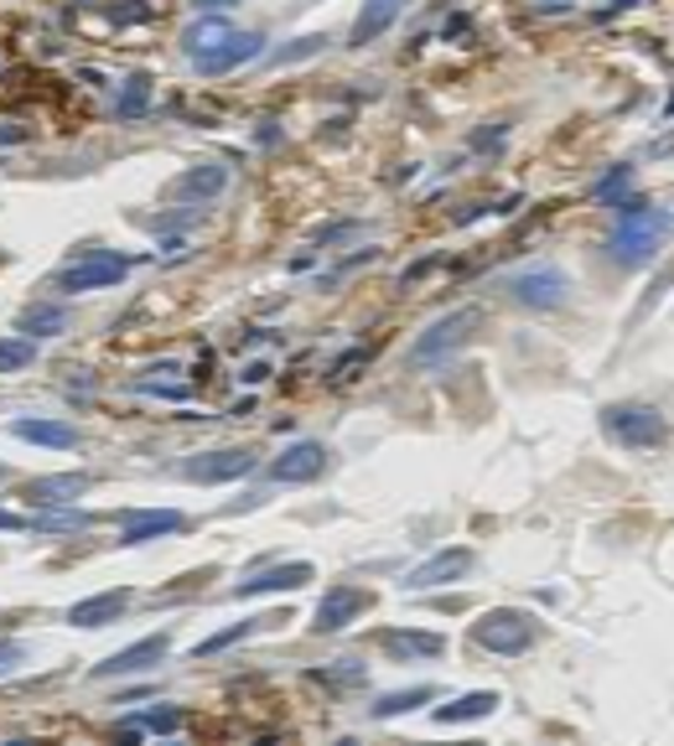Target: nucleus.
<instances>
[{
	"label": "nucleus",
	"mask_w": 674,
	"mask_h": 746,
	"mask_svg": "<svg viewBox=\"0 0 674 746\" xmlns=\"http://www.w3.org/2000/svg\"><path fill=\"white\" fill-rule=\"evenodd\" d=\"M119 119H136V115H146L151 109V73H130L125 79V94H119Z\"/></svg>",
	"instance_id": "27"
},
{
	"label": "nucleus",
	"mask_w": 674,
	"mask_h": 746,
	"mask_svg": "<svg viewBox=\"0 0 674 746\" xmlns=\"http://www.w3.org/2000/svg\"><path fill=\"white\" fill-rule=\"evenodd\" d=\"M11 435L26 441V446H47V452H73V446L83 441L79 426L53 420V415H21V420H11Z\"/></svg>",
	"instance_id": "17"
},
{
	"label": "nucleus",
	"mask_w": 674,
	"mask_h": 746,
	"mask_svg": "<svg viewBox=\"0 0 674 746\" xmlns=\"http://www.w3.org/2000/svg\"><path fill=\"white\" fill-rule=\"evenodd\" d=\"M477 566V555L467 545H446L437 550L431 560H420L410 575H405V591H441V586H456V581H467Z\"/></svg>",
	"instance_id": "10"
},
{
	"label": "nucleus",
	"mask_w": 674,
	"mask_h": 746,
	"mask_svg": "<svg viewBox=\"0 0 674 746\" xmlns=\"http://www.w3.org/2000/svg\"><path fill=\"white\" fill-rule=\"evenodd\" d=\"M503 291L524 312H560L571 301V276L560 265H524V270H514L503 280Z\"/></svg>",
	"instance_id": "6"
},
{
	"label": "nucleus",
	"mask_w": 674,
	"mask_h": 746,
	"mask_svg": "<svg viewBox=\"0 0 674 746\" xmlns=\"http://www.w3.org/2000/svg\"><path fill=\"white\" fill-rule=\"evenodd\" d=\"M259 456L249 452V446H223V452H198L187 456L177 467V477H187V482H198V488H219V482H239V477H249L255 471Z\"/></svg>",
	"instance_id": "7"
},
{
	"label": "nucleus",
	"mask_w": 674,
	"mask_h": 746,
	"mask_svg": "<svg viewBox=\"0 0 674 746\" xmlns=\"http://www.w3.org/2000/svg\"><path fill=\"white\" fill-rule=\"evenodd\" d=\"M628 182H634V166H613V172H607L602 182H592V197H602V202H613V197L623 193Z\"/></svg>",
	"instance_id": "31"
},
{
	"label": "nucleus",
	"mask_w": 674,
	"mask_h": 746,
	"mask_svg": "<svg viewBox=\"0 0 674 746\" xmlns=\"http://www.w3.org/2000/svg\"><path fill=\"white\" fill-rule=\"evenodd\" d=\"M596 426L602 435L623 446V452H654L670 441V420L654 410V405H643V399H613V405H602L596 415Z\"/></svg>",
	"instance_id": "3"
},
{
	"label": "nucleus",
	"mask_w": 674,
	"mask_h": 746,
	"mask_svg": "<svg viewBox=\"0 0 674 746\" xmlns=\"http://www.w3.org/2000/svg\"><path fill=\"white\" fill-rule=\"evenodd\" d=\"M327 32H312V37H297L291 47H280V53H270V68H286V62H306L317 58V53H327Z\"/></svg>",
	"instance_id": "28"
},
{
	"label": "nucleus",
	"mask_w": 674,
	"mask_h": 746,
	"mask_svg": "<svg viewBox=\"0 0 674 746\" xmlns=\"http://www.w3.org/2000/svg\"><path fill=\"white\" fill-rule=\"evenodd\" d=\"M503 706V695L498 689H467V695H456L446 706H437V721L441 726H462V721H488L493 710Z\"/></svg>",
	"instance_id": "21"
},
{
	"label": "nucleus",
	"mask_w": 674,
	"mask_h": 746,
	"mask_svg": "<svg viewBox=\"0 0 674 746\" xmlns=\"http://www.w3.org/2000/svg\"><path fill=\"white\" fill-rule=\"evenodd\" d=\"M223 187H229V166L223 161H198V166L177 172L166 193L177 197V202H187V208H202V202H219Z\"/></svg>",
	"instance_id": "16"
},
{
	"label": "nucleus",
	"mask_w": 674,
	"mask_h": 746,
	"mask_svg": "<svg viewBox=\"0 0 674 746\" xmlns=\"http://www.w3.org/2000/svg\"><path fill=\"white\" fill-rule=\"evenodd\" d=\"M166 653H172V632H146L136 638L130 649L109 653L94 664V679H125V674H151L156 664H166Z\"/></svg>",
	"instance_id": "9"
},
{
	"label": "nucleus",
	"mask_w": 674,
	"mask_h": 746,
	"mask_svg": "<svg viewBox=\"0 0 674 746\" xmlns=\"http://www.w3.org/2000/svg\"><path fill=\"white\" fill-rule=\"evenodd\" d=\"M327 467H333L327 446H322V441H312V435H301V441H291V446H286V452L265 467V477H270V482H317Z\"/></svg>",
	"instance_id": "12"
},
{
	"label": "nucleus",
	"mask_w": 674,
	"mask_h": 746,
	"mask_svg": "<svg viewBox=\"0 0 674 746\" xmlns=\"http://www.w3.org/2000/svg\"><path fill=\"white\" fill-rule=\"evenodd\" d=\"M317 685H333V689H358V685H369V668L353 664V668H317L312 674Z\"/></svg>",
	"instance_id": "30"
},
{
	"label": "nucleus",
	"mask_w": 674,
	"mask_h": 746,
	"mask_svg": "<svg viewBox=\"0 0 674 746\" xmlns=\"http://www.w3.org/2000/svg\"><path fill=\"white\" fill-rule=\"evenodd\" d=\"M37 363V337H26V333H11L0 337V373H21V369H32Z\"/></svg>",
	"instance_id": "26"
},
{
	"label": "nucleus",
	"mask_w": 674,
	"mask_h": 746,
	"mask_svg": "<svg viewBox=\"0 0 674 746\" xmlns=\"http://www.w3.org/2000/svg\"><path fill=\"white\" fill-rule=\"evenodd\" d=\"M467 638L483 653H493V658H524L545 638V628H539L535 611H524V607H488L467 628Z\"/></svg>",
	"instance_id": "2"
},
{
	"label": "nucleus",
	"mask_w": 674,
	"mask_h": 746,
	"mask_svg": "<svg viewBox=\"0 0 674 746\" xmlns=\"http://www.w3.org/2000/svg\"><path fill=\"white\" fill-rule=\"evenodd\" d=\"M399 11H405V0H363V11H358L353 26H348V47H369V42H379L399 21Z\"/></svg>",
	"instance_id": "20"
},
{
	"label": "nucleus",
	"mask_w": 674,
	"mask_h": 746,
	"mask_svg": "<svg viewBox=\"0 0 674 746\" xmlns=\"http://www.w3.org/2000/svg\"><path fill=\"white\" fill-rule=\"evenodd\" d=\"M73 322V312L68 306H53V301H37V306H26V312L16 316V333H26V337H58L62 327Z\"/></svg>",
	"instance_id": "23"
},
{
	"label": "nucleus",
	"mask_w": 674,
	"mask_h": 746,
	"mask_svg": "<svg viewBox=\"0 0 674 746\" xmlns=\"http://www.w3.org/2000/svg\"><path fill=\"white\" fill-rule=\"evenodd\" d=\"M32 529V518H21V513H11V509H0V534H26Z\"/></svg>",
	"instance_id": "34"
},
{
	"label": "nucleus",
	"mask_w": 674,
	"mask_h": 746,
	"mask_svg": "<svg viewBox=\"0 0 674 746\" xmlns=\"http://www.w3.org/2000/svg\"><path fill=\"white\" fill-rule=\"evenodd\" d=\"M259 53H265V37H259V32H234V37H223L219 47L198 53L193 68H198L202 79H223V73H234V68H244V62H255Z\"/></svg>",
	"instance_id": "15"
},
{
	"label": "nucleus",
	"mask_w": 674,
	"mask_h": 746,
	"mask_svg": "<svg viewBox=\"0 0 674 746\" xmlns=\"http://www.w3.org/2000/svg\"><path fill=\"white\" fill-rule=\"evenodd\" d=\"M0 482H5V467H0Z\"/></svg>",
	"instance_id": "38"
},
{
	"label": "nucleus",
	"mask_w": 674,
	"mask_h": 746,
	"mask_svg": "<svg viewBox=\"0 0 674 746\" xmlns=\"http://www.w3.org/2000/svg\"><path fill=\"white\" fill-rule=\"evenodd\" d=\"M503 140H509V119H493V125H488V130H477L467 145H473V151H498Z\"/></svg>",
	"instance_id": "32"
},
{
	"label": "nucleus",
	"mask_w": 674,
	"mask_h": 746,
	"mask_svg": "<svg viewBox=\"0 0 674 746\" xmlns=\"http://www.w3.org/2000/svg\"><path fill=\"white\" fill-rule=\"evenodd\" d=\"M239 378H244V384H265V378H270V363H249Z\"/></svg>",
	"instance_id": "35"
},
{
	"label": "nucleus",
	"mask_w": 674,
	"mask_h": 746,
	"mask_svg": "<svg viewBox=\"0 0 674 746\" xmlns=\"http://www.w3.org/2000/svg\"><path fill=\"white\" fill-rule=\"evenodd\" d=\"M187 513L177 509H136L119 518V545L136 550V545H151V539H166V534H187Z\"/></svg>",
	"instance_id": "14"
},
{
	"label": "nucleus",
	"mask_w": 674,
	"mask_h": 746,
	"mask_svg": "<svg viewBox=\"0 0 674 746\" xmlns=\"http://www.w3.org/2000/svg\"><path fill=\"white\" fill-rule=\"evenodd\" d=\"M21 664H26V643H16V638H0V679H5V674H16Z\"/></svg>",
	"instance_id": "33"
},
{
	"label": "nucleus",
	"mask_w": 674,
	"mask_h": 746,
	"mask_svg": "<svg viewBox=\"0 0 674 746\" xmlns=\"http://www.w3.org/2000/svg\"><path fill=\"white\" fill-rule=\"evenodd\" d=\"M462 32H473V21H467V16H452V21H446V37H462Z\"/></svg>",
	"instance_id": "37"
},
{
	"label": "nucleus",
	"mask_w": 674,
	"mask_h": 746,
	"mask_svg": "<svg viewBox=\"0 0 674 746\" xmlns=\"http://www.w3.org/2000/svg\"><path fill=\"white\" fill-rule=\"evenodd\" d=\"M306 581H317V566H312V560H286V566L255 570V575L239 581L229 596H234V602H255V596H276V591H301Z\"/></svg>",
	"instance_id": "13"
},
{
	"label": "nucleus",
	"mask_w": 674,
	"mask_h": 746,
	"mask_svg": "<svg viewBox=\"0 0 674 746\" xmlns=\"http://www.w3.org/2000/svg\"><path fill=\"white\" fill-rule=\"evenodd\" d=\"M223 37H234V26H229L219 11H202V21H193V26H187L182 47H187V58H198V53H208V47H219Z\"/></svg>",
	"instance_id": "25"
},
{
	"label": "nucleus",
	"mask_w": 674,
	"mask_h": 746,
	"mask_svg": "<svg viewBox=\"0 0 674 746\" xmlns=\"http://www.w3.org/2000/svg\"><path fill=\"white\" fill-rule=\"evenodd\" d=\"M477 322H483L477 306H456V312L437 316V322L410 342V369H437V363H446V358H452L456 348L477 333Z\"/></svg>",
	"instance_id": "5"
},
{
	"label": "nucleus",
	"mask_w": 674,
	"mask_h": 746,
	"mask_svg": "<svg viewBox=\"0 0 674 746\" xmlns=\"http://www.w3.org/2000/svg\"><path fill=\"white\" fill-rule=\"evenodd\" d=\"M374 607V591H363V586H353V581H342V586H333V591H322V602H317V611H312V632H342V628H353L363 611Z\"/></svg>",
	"instance_id": "8"
},
{
	"label": "nucleus",
	"mask_w": 674,
	"mask_h": 746,
	"mask_svg": "<svg viewBox=\"0 0 674 746\" xmlns=\"http://www.w3.org/2000/svg\"><path fill=\"white\" fill-rule=\"evenodd\" d=\"M193 11H229V5H244V0H187Z\"/></svg>",
	"instance_id": "36"
},
{
	"label": "nucleus",
	"mask_w": 674,
	"mask_h": 746,
	"mask_svg": "<svg viewBox=\"0 0 674 746\" xmlns=\"http://www.w3.org/2000/svg\"><path fill=\"white\" fill-rule=\"evenodd\" d=\"M374 643L390 664H426V658L446 653V638L437 628H379Z\"/></svg>",
	"instance_id": "11"
},
{
	"label": "nucleus",
	"mask_w": 674,
	"mask_h": 746,
	"mask_svg": "<svg viewBox=\"0 0 674 746\" xmlns=\"http://www.w3.org/2000/svg\"><path fill=\"white\" fill-rule=\"evenodd\" d=\"M79 492H89V471H58V477H32L21 482V498H32L37 509H62Z\"/></svg>",
	"instance_id": "19"
},
{
	"label": "nucleus",
	"mask_w": 674,
	"mask_h": 746,
	"mask_svg": "<svg viewBox=\"0 0 674 746\" xmlns=\"http://www.w3.org/2000/svg\"><path fill=\"white\" fill-rule=\"evenodd\" d=\"M125 607H130V591L115 586V591H100V596H83V602H73L68 607V628H109V622H119L125 617Z\"/></svg>",
	"instance_id": "18"
},
{
	"label": "nucleus",
	"mask_w": 674,
	"mask_h": 746,
	"mask_svg": "<svg viewBox=\"0 0 674 746\" xmlns=\"http://www.w3.org/2000/svg\"><path fill=\"white\" fill-rule=\"evenodd\" d=\"M276 617H286V611H270V617H244V622H229V628H219V632H208L198 649H193V658H213V653H223V649H234V643H244L249 632H259L265 622H276Z\"/></svg>",
	"instance_id": "24"
},
{
	"label": "nucleus",
	"mask_w": 674,
	"mask_h": 746,
	"mask_svg": "<svg viewBox=\"0 0 674 746\" xmlns=\"http://www.w3.org/2000/svg\"><path fill=\"white\" fill-rule=\"evenodd\" d=\"M674 234V213L659 208V202H643V197H623L617 202V229L607 238V259L623 265V270H643L654 265L664 238Z\"/></svg>",
	"instance_id": "1"
},
{
	"label": "nucleus",
	"mask_w": 674,
	"mask_h": 746,
	"mask_svg": "<svg viewBox=\"0 0 674 746\" xmlns=\"http://www.w3.org/2000/svg\"><path fill=\"white\" fill-rule=\"evenodd\" d=\"M431 700H441L437 685H405V689H384L374 706H369V715L374 721H395V715H410V710L431 706Z\"/></svg>",
	"instance_id": "22"
},
{
	"label": "nucleus",
	"mask_w": 674,
	"mask_h": 746,
	"mask_svg": "<svg viewBox=\"0 0 674 746\" xmlns=\"http://www.w3.org/2000/svg\"><path fill=\"white\" fill-rule=\"evenodd\" d=\"M94 518L89 513H62V509H42L37 518H32V529H42V534H79V529H89Z\"/></svg>",
	"instance_id": "29"
},
{
	"label": "nucleus",
	"mask_w": 674,
	"mask_h": 746,
	"mask_svg": "<svg viewBox=\"0 0 674 746\" xmlns=\"http://www.w3.org/2000/svg\"><path fill=\"white\" fill-rule=\"evenodd\" d=\"M136 270V259L119 255V249H104V244H94V249H79V255L62 265L58 276L47 280V291L58 295H89V291H115L119 280Z\"/></svg>",
	"instance_id": "4"
}]
</instances>
